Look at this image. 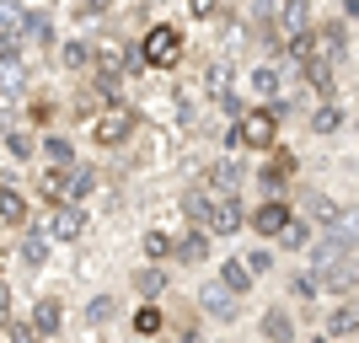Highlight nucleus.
<instances>
[{"instance_id": "1", "label": "nucleus", "mask_w": 359, "mask_h": 343, "mask_svg": "<svg viewBox=\"0 0 359 343\" xmlns=\"http://www.w3.org/2000/svg\"><path fill=\"white\" fill-rule=\"evenodd\" d=\"M279 145V107L273 102H252V107H241L236 123L225 129V150H273Z\"/></svg>"}, {"instance_id": "2", "label": "nucleus", "mask_w": 359, "mask_h": 343, "mask_svg": "<svg viewBox=\"0 0 359 343\" xmlns=\"http://www.w3.org/2000/svg\"><path fill=\"white\" fill-rule=\"evenodd\" d=\"M182 27L177 22H156V27L140 38V65H150V70H172V65L182 60Z\"/></svg>"}, {"instance_id": "3", "label": "nucleus", "mask_w": 359, "mask_h": 343, "mask_svg": "<svg viewBox=\"0 0 359 343\" xmlns=\"http://www.w3.org/2000/svg\"><path fill=\"white\" fill-rule=\"evenodd\" d=\"M252 177L263 182V194H290L295 177H300V156L290 145H273V150H263V161L252 166Z\"/></svg>"}, {"instance_id": "4", "label": "nucleus", "mask_w": 359, "mask_h": 343, "mask_svg": "<svg viewBox=\"0 0 359 343\" xmlns=\"http://www.w3.org/2000/svg\"><path fill=\"white\" fill-rule=\"evenodd\" d=\"M135 129H140V113L135 107H123V102H107L97 119H91V140L102 150H118V145H129L135 140Z\"/></svg>"}, {"instance_id": "5", "label": "nucleus", "mask_w": 359, "mask_h": 343, "mask_svg": "<svg viewBox=\"0 0 359 343\" xmlns=\"http://www.w3.org/2000/svg\"><path fill=\"white\" fill-rule=\"evenodd\" d=\"M198 311L210 316L215 328H236V322H241V311H247V295L225 290L220 279H204V284H198Z\"/></svg>"}, {"instance_id": "6", "label": "nucleus", "mask_w": 359, "mask_h": 343, "mask_svg": "<svg viewBox=\"0 0 359 343\" xmlns=\"http://www.w3.org/2000/svg\"><path fill=\"white\" fill-rule=\"evenodd\" d=\"M290 215H295L290 194H263L257 204H247V231H252V236H263V241H273V236L290 225Z\"/></svg>"}, {"instance_id": "7", "label": "nucleus", "mask_w": 359, "mask_h": 343, "mask_svg": "<svg viewBox=\"0 0 359 343\" xmlns=\"http://www.w3.org/2000/svg\"><path fill=\"white\" fill-rule=\"evenodd\" d=\"M215 231V241H231L247 231V199L241 194H215V209H210V220H204Z\"/></svg>"}, {"instance_id": "8", "label": "nucleus", "mask_w": 359, "mask_h": 343, "mask_svg": "<svg viewBox=\"0 0 359 343\" xmlns=\"http://www.w3.org/2000/svg\"><path fill=\"white\" fill-rule=\"evenodd\" d=\"M322 269L316 263H306V269H290L285 274V300L295 306V311H311V306H322Z\"/></svg>"}, {"instance_id": "9", "label": "nucleus", "mask_w": 359, "mask_h": 343, "mask_svg": "<svg viewBox=\"0 0 359 343\" xmlns=\"http://www.w3.org/2000/svg\"><path fill=\"white\" fill-rule=\"evenodd\" d=\"M257 338H269V343H290L300 338V316L290 300H273V306H263L257 311Z\"/></svg>"}, {"instance_id": "10", "label": "nucleus", "mask_w": 359, "mask_h": 343, "mask_svg": "<svg viewBox=\"0 0 359 343\" xmlns=\"http://www.w3.org/2000/svg\"><path fill=\"white\" fill-rule=\"evenodd\" d=\"M344 129H348L344 102H338V97H316L311 113H306V135L311 140H332V135H344Z\"/></svg>"}, {"instance_id": "11", "label": "nucleus", "mask_w": 359, "mask_h": 343, "mask_svg": "<svg viewBox=\"0 0 359 343\" xmlns=\"http://www.w3.org/2000/svg\"><path fill=\"white\" fill-rule=\"evenodd\" d=\"M348 32H354V22H348L344 11L316 22V48H322V60H332V65L348 60Z\"/></svg>"}, {"instance_id": "12", "label": "nucleus", "mask_w": 359, "mask_h": 343, "mask_svg": "<svg viewBox=\"0 0 359 343\" xmlns=\"http://www.w3.org/2000/svg\"><path fill=\"white\" fill-rule=\"evenodd\" d=\"M322 338H359V295H332L322 311Z\"/></svg>"}, {"instance_id": "13", "label": "nucleus", "mask_w": 359, "mask_h": 343, "mask_svg": "<svg viewBox=\"0 0 359 343\" xmlns=\"http://www.w3.org/2000/svg\"><path fill=\"white\" fill-rule=\"evenodd\" d=\"M252 177V166L241 161V150H231V156H215L210 172H204V182H210L215 194H241V182Z\"/></svg>"}, {"instance_id": "14", "label": "nucleus", "mask_w": 359, "mask_h": 343, "mask_svg": "<svg viewBox=\"0 0 359 343\" xmlns=\"http://www.w3.org/2000/svg\"><path fill=\"white\" fill-rule=\"evenodd\" d=\"M210 247H215V231H210V225H188V231L172 241V263L198 269V263H210Z\"/></svg>"}, {"instance_id": "15", "label": "nucleus", "mask_w": 359, "mask_h": 343, "mask_svg": "<svg viewBox=\"0 0 359 343\" xmlns=\"http://www.w3.org/2000/svg\"><path fill=\"white\" fill-rule=\"evenodd\" d=\"M322 290L327 295H359V257H332V263H322Z\"/></svg>"}, {"instance_id": "16", "label": "nucleus", "mask_w": 359, "mask_h": 343, "mask_svg": "<svg viewBox=\"0 0 359 343\" xmlns=\"http://www.w3.org/2000/svg\"><path fill=\"white\" fill-rule=\"evenodd\" d=\"M27 322H32V332H38V338H60V332H65V300H60V295H38Z\"/></svg>"}, {"instance_id": "17", "label": "nucleus", "mask_w": 359, "mask_h": 343, "mask_svg": "<svg viewBox=\"0 0 359 343\" xmlns=\"http://www.w3.org/2000/svg\"><path fill=\"white\" fill-rule=\"evenodd\" d=\"M81 231H86V209L75 204V199L54 204V215H48V236H54V241H75Z\"/></svg>"}, {"instance_id": "18", "label": "nucleus", "mask_w": 359, "mask_h": 343, "mask_svg": "<svg viewBox=\"0 0 359 343\" xmlns=\"http://www.w3.org/2000/svg\"><path fill=\"white\" fill-rule=\"evenodd\" d=\"M247 86H252V97H257V102H279V97H285V70H279L273 60H263V65H252Z\"/></svg>"}, {"instance_id": "19", "label": "nucleus", "mask_w": 359, "mask_h": 343, "mask_svg": "<svg viewBox=\"0 0 359 343\" xmlns=\"http://www.w3.org/2000/svg\"><path fill=\"white\" fill-rule=\"evenodd\" d=\"M311 241H316V220L295 209V215H290V225L279 231V236H273V247H279V253H306Z\"/></svg>"}, {"instance_id": "20", "label": "nucleus", "mask_w": 359, "mask_h": 343, "mask_svg": "<svg viewBox=\"0 0 359 343\" xmlns=\"http://www.w3.org/2000/svg\"><path fill=\"white\" fill-rule=\"evenodd\" d=\"M215 279H220L225 290H236V295H252V290H257V274L247 269V257H241V253L220 257V269H215Z\"/></svg>"}, {"instance_id": "21", "label": "nucleus", "mask_w": 359, "mask_h": 343, "mask_svg": "<svg viewBox=\"0 0 359 343\" xmlns=\"http://www.w3.org/2000/svg\"><path fill=\"white\" fill-rule=\"evenodd\" d=\"M332 70H338V65L322 60V54H311V60L300 65V75H306V91H311V102H316V97H338V81H332Z\"/></svg>"}, {"instance_id": "22", "label": "nucleus", "mask_w": 359, "mask_h": 343, "mask_svg": "<svg viewBox=\"0 0 359 343\" xmlns=\"http://www.w3.org/2000/svg\"><path fill=\"white\" fill-rule=\"evenodd\" d=\"M166 284H172V279H166V269H161V263H150V257L140 263L135 274H129V290H135L140 300H161V295H166Z\"/></svg>"}, {"instance_id": "23", "label": "nucleus", "mask_w": 359, "mask_h": 343, "mask_svg": "<svg viewBox=\"0 0 359 343\" xmlns=\"http://www.w3.org/2000/svg\"><path fill=\"white\" fill-rule=\"evenodd\" d=\"M316 27V6L311 0H279V32L295 38V32H311Z\"/></svg>"}, {"instance_id": "24", "label": "nucleus", "mask_w": 359, "mask_h": 343, "mask_svg": "<svg viewBox=\"0 0 359 343\" xmlns=\"http://www.w3.org/2000/svg\"><path fill=\"white\" fill-rule=\"evenodd\" d=\"M70 166H65V161H48L43 172H38V194H43L48 204H65V199H70Z\"/></svg>"}, {"instance_id": "25", "label": "nucleus", "mask_w": 359, "mask_h": 343, "mask_svg": "<svg viewBox=\"0 0 359 343\" xmlns=\"http://www.w3.org/2000/svg\"><path fill=\"white\" fill-rule=\"evenodd\" d=\"M300 215H311V220H316V231H322V225H338V220H344V204H338V199H332V194H300Z\"/></svg>"}, {"instance_id": "26", "label": "nucleus", "mask_w": 359, "mask_h": 343, "mask_svg": "<svg viewBox=\"0 0 359 343\" xmlns=\"http://www.w3.org/2000/svg\"><path fill=\"white\" fill-rule=\"evenodd\" d=\"M27 220H32V209H27V194H22V188H11V182H0V225H11V231H22Z\"/></svg>"}, {"instance_id": "27", "label": "nucleus", "mask_w": 359, "mask_h": 343, "mask_svg": "<svg viewBox=\"0 0 359 343\" xmlns=\"http://www.w3.org/2000/svg\"><path fill=\"white\" fill-rule=\"evenodd\" d=\"M210 209H215V188H210V182H198V188L182 194V220H188V225H204V220H210Z\"/></svg>"}, {"instance_id": "28", "label": "nucleus", "mask_w": 359, "mask_h": 343, "mask_svg": "<svg viewBox=\"0 0 359 343\" xmlns=\"http://www.w3.org/2000/svg\"><path fill=\"white\" fill-rule=\"evenodd\" d=\"M129 328H135L140 338H156V332H166V311H161V300H140L135 316H129Z\"/></svg>"}, {"instance_id": "29", "label": "nucleus", "mask_w": 359, "mask_h": 343, "mask_svg": "<svg viewBox=\"0 0 359 343\" xmlns=\"http://www.w3.org/2000/svg\"><path fill=\"white\" fill-rule=\"evenodd\" d=\"M48 241H54V236H38V231H27V225H22V241H16L22 269H43V263H48Z\"/></svg>"}, {"instance_id": "30", "label": "nucleus", "mask_w": 359, "mask_h": 343, "mask_svg": "<svg viewBox=\"0 0 359 343\" xmlns=\"http://www.w3.org/2000/svg\"><path fill=\"white\" fill-rule=\"evenodd\" d=\"M241 257H247V269L257 274V284L273 279V269H279V247H273V241H263V236H257V247H247Z\"/></svg>"}, {"instance_id": "31", "label": "nucleus", "mask_w": 359, "mask_h": 343, "mask_svg": "<svg viewBox=\"0 0 359 343\" xmlns=\"http://www.w3.org/2000/svg\"><path fill=\"white\" fill-rule=\"evenodd\" d=\"M60 65H65V70H91V65H97V43H86V38H65V43H60Z\"/></svg>"}, {"instance_id": "32", "label": "nucleus", "mask_w": 359, "mask_h": 343, "mask_svg": "<svg viewBox=\"0 0 359 343\" xmlns=\"http://www.w3.org/2000/svg\"><path fill=\"white\" fill-rule=\"evenodd\" d=\"M38 150H43V161H65V166L75 161V140L65 135V129H48V135L38 140Z\"/></svg>"}, {"instance_id": "33", "label": "nucleus", "mask_w": 359, "mask_h": 343, "mask_svg": "<svg viewBox=\"0 0 359 343\" xmlns=\"http://www.w3.org/2000/svg\"><path fill=\"white\" fill-rule=\"evenodd\" d=\"M22 38H27V43H54V22H48V11H22Z\"/></svg>"}, {"instance_id": "34", "label": "nucleus", "mask_w": 359, "mask_h": 343, "mask_svg": "<svg viewBox=\"0 0 359 343\" xmlns=\"http://www.w3.org/2000/svg\"><path fill=\"white\" fill-rule=\"evenodd\" d=\"M91 194H97V166L75 161V166H70V199H75V204H86Z\"/></svg>"}, {"instance_id": "35", "label": "nucleus", "mask_w": 359, "mask_h": 343, "mask_svg": "<svg viewBox=\"0 0 359 343\" xmlns=\"http://www.w3.org/2000/svg\"><path fill=\"white\" fill-rule=\"evenodd\" d=\"M172 241H177V236H166L161 225H150L145 236H140V253H145L150 263H166V257H172Z\"/></svg>"}, {"instance_id": "36", "label": "nucleus", "mask_w": 359, "mask_h": 343, "mask_svg": "<svg viewBox=\"0 0 359 343\" xmlns=\"http://www.w3.org/2000/svg\"><path fill=\"white\" fill-rule=\"evenodd\" d=\"M118 311H123V306H118V295H97V300L86 306V322H91V328H102V322H113Z\"/></svg>"}, {"instance_id": "37", "label": "nucleus", "mask_w": 359, "mask_h": 343, "mask_svg": "<svg viewBox=\"0 0 359 343\" xmlns=\"http://www.w3.org/2000/svg\"><path fill=\"white\" fill-rule=\"evenodd\" d=\"M6 150H11L16 161H32V156H38V140H32L27 129H6Z\"/></svg>"}, {"instance_id": "38", "label": "nucleus", "mask_w": 359, "mask_h": 343, "mask_svg": "<svg viewBox=\"0 0 359 343\" xmlns=\"http://www.w3.org/2000/svg\"><path fill=\"white\" fill-rule=\"evenodd\" d=\"M182 6H188V16H194V22H215V16L231 11V0H182Z\"/></svg>"}, {"instance_id": "39", "label": "nucleus", "mask_w": 359, "mask_h": 343, "mask_svg": "<svg viewBox=\"0 0 359 343\" xmlns=\"http://www.w3.org/2000/svg\"><path fill=\"white\" fill-rule=\"evenodd\" d=\"M22 60V27H0V65Z\"/></svg>"}, {"instance_id": "40", "label": "nucleus", "mask_w": 359, "mask_h": 343, "mask_svg": "<svg viewBox=\"0 0 359 343\" xmlns=\"http://www.w3.org/2000/svg\"><path fill=\"white\" fill-rule=\"evenodd\" d=\"M0 27H22V0H0Z\"/></svg>"}, {"instance_id": "41", "label": "nucleus", "mask_w": 359, "mask_h": 343, "mask_svg": "<svg viewBox=\"0 0 359 343\" xmlns=\"http://www.w3.org/2000/svg\"><path fill=\"white\" fill-rule=\"evenodd\" d=\"M338 11H344L348 22H354V27H359V0H338Z\"/></svg>"}, {"instance_id": "42", "label": "nucleus", "mask_w": 359, "mask_h": 343, "mask_svg": "<svg viewBox=\"0 0 359 343\" xmlns=\"http://www.w3.org/2000/svg\"><path fill=\"white\" fill-rule=\"evenodd\" d=\"M6 129H11V123H6V119H0V145H6Z\"/></svg>"}, {"instance_id": "43", "label": "nucleus", "mask_w": 359, "mask_h": 343, "mask_svg": "<svg viewBox=\"0 0 359 343\" xmlns=\"http://www.w3.org/2000/svg\"><path fill=\"white\" fill-rule=\"evenodd\" d=\"M348 129H354V135H359V113H354V119H348Z\"/></svg>"}]
</instances>
